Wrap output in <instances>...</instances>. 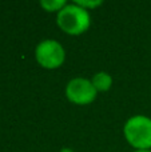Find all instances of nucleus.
I'll list each match as a JSON object with an SVG mask.
<instances>
[{
  "label": "nucleus",
  "mask_w": 151,
  "mask_h": 152,
  "mask_svg": "<svg viewBox=\"0 0 151 152\" xmlns=\"http://www.w3.org/2000/svg\"><path fill=\"white\" fill-rule=\"evenodd\" d=\"M134 152H151L150 150L149 151H141V150H136V151H134Z\"/></svg>",
  "instance_id": "obj_9"
},
{
  "label": "nucleus",
  "mask_w": 151,
  "mask_h": 152,
  "mask_svg": "<svg viewBox=\"0 0 151 152\" xmlns=\"http://www.w3.org/2000/svg\"><path fill=\"white\" fill-rule=\"evenodd\" d=\"M56 21L62 31L68 35L78 36L88 31L91 26V15L87 10L75 3H71L58 12Z\"/></svg>",
  "instance_id": "obj_1"
},
{
  "label": "nucleus",
  "mask_w": 151,
  "mask_h": 152,
  "mask_svg": "<svg viewBox=\"0 0 151 152\" xmlns=\"http://www.w3.org/2000/svg\"><path fill=\"white\" fill-rule=\"evenodd\" d=\"M123 134L134 148L149 151L151 148V119L144 115L131 116L123 127Z\"/></svg>",
  "instance_id": "obj_2"
},
{
  "label": "nucleus",
  "mask_w": 151,
  "mask_h": 152,
  "mask_svg": "<svg viewBox=\"0 0 151 152\" xmlns=\"http://www.w3.org/2000/svg\"><path fill=\"white\" fill-rule=\"evenodd\" d=\"M98 91L91 80L84 77H74L66 86V96L71 103L78 105H86L96 99Z\"/></svg>",
  "instance_id": "obj_4"
},
{
  "label": "nucleus",
  "mask_w": 151,
  "mask_h": 152,
  "mask_svg": "<svg viewBox=\"0 0 151 152\" xmlns=\"http://www.w3.org/2000/svg\"><path fill=\"white\" fill-rule=\"evenodd\" d=\"M67 5L66 0H42L40 7L45 10L47 12H59L62 8Z\"/></svg>",
  "instance_id": "obj_6"
},
{
  "label": "nucleus",
  "mask_w": 151,
  "mask_h": 152,
  "mask_svg": "<svg viewBox=\"0 0 151 152\" xmlns=\"http://www.w3.org/2000/svg\"><path fill=\"white\" fill-rule=\"evenodd\" d=\"M60 152H74V150H72V148H68V147H63L60 150Z\"/></svg>",
  "instance_id": "obj_8"
},
{
  "label": "nucleus",
  "mask_w": 151,
  "mask_h": 152,
  "mask_svg": "<svg viewBox=\"0 0 151 152\" xmlns=\"http://www.w3.org/2000/svg\"><path fill=\"white\" fill-rule=\"evenodd\" d=\"M75 4L80 5L82 8H84V10L90 11L92 10V8H96L99 7V5H102V0H76V1H74Z\"/></svg>",
  "instance_id": "obj_7"
},
{
  "label": "nucleus",
  "mask_w": 151,
  "mask_h": 152,
  "mask_svg": "<svg viewBox=\"0 0 151 152\" xmlns=\"http://www.w3.org/2000/svg\"><path fill=\"white\" fill-rule=\"evenodd\" d=\"M91 83L98 92H106L112 87V77L108 72L99 71L91 79Z\"/></svg>",
  "instance_id": "obj_5"
},
{
  "label": "nucleus",
  "mask_w": 151,
  "mask_h": 152,
  "mask_svg": "<svg viewBox=\"0 0 151 152\" xmlns=\"http://www.w3.org/2000/svg\"><path fill=\"white\" fill-rule=\"evenodd\" d=\"M35 58L43 68L56 69L66 60V51L58 40L45 39L36 45Z\"/></svg>",
  "instance_id": "obj_3"
}]
</instances>
